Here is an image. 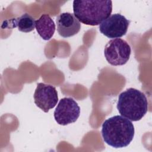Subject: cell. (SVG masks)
Wrapping results in <instances>:
<instances>
[{"label": "cell", "mask_w": 152, "mask_h": 152, "mask_svg": "<svg viewBox=\"0 0 152 152\" xmlns=\"http://www.w3.org/2000/svg\"><path fill=\"white\" fill-rule=\"evenodd\" d=\"M12 28L18 27V30L24 33L33 31L36 27V20L30 14L26 13L21 16L11 20Z\"/></svg>", "instance_id": "obj_10"}, {"label": "cell", "mask_w": 152, "mask_h": 152, "mask_svg": "<svg viewBox=\"0 0 152 152\" xmlns=\"http://www.w3.org/2000/svg\"><path fill=\"white\" fill-rule=\"evenodd\" d=\"M34 101L36 106L45 112L53 108L58 101V93L55 87L40 83L34 91Z\"/></svg>", "instance_id": "obj_7"}, {"label": "cell", "mask_w": 152, "mask_h": 152, "mask_svg": "<svg viewBox=\"0 0 152 152\" xmlns=\"http://www.w3.org/2000/svg\"><path fill=\"white\" fill-rule=\"evenodd\" d=\"M57 31L59 34L64 37H72L77 34L81 28V24L74 14L63 12L56 19Z\"/></svg>", "instance_id": "obj_8"}, {"label": "cell", "mask_w": 152, "mask_h": 152, "mask_svg": "<svg viewBox=\"0 0 152 152\" xmlns=\"http://www.w3.org/2000/svg\"><path fill=\"white\" fill-rule=\"evenodd\" d=\"M134 132L131 121L119 115L105 120L101 131L104 142L116 148L128 146L133 140Z\"/></svg>", "instance_id": "obj_1"}, {"label": "cell", "mask_w": 152, "mask_h": 152, "mask_svg": "<svg viewBox=\"0 0 152 152\" xmlns=\"http://www.w3.org/2000/svg\"><path fill=\"white\" fill-rule=\"evenodd\" d=\"M73 11L80 22L88 26H97L110 15L112 2L75 0L73 1Z\"/></svg>", "instance_id": "obj_2"}, {"label": "cell", "mask_w": 152, "mask_h": 152, "mask_svg": "<svg viewBox=\"0 0 152 152\" xmlns=\"http://www.w3.org/2000/svg\"><path fill=\"white\" fill-rule=\"evenodd\" d=\"M117 109L121 116L129 121H140L148 111L147 97L140 90L129 88L119 94Z\"/></svg>", "instance_id": "obj_3"}, {"label": "cell", "mask_w": 152, "mask_h": 152, "mask_svg": "<svg viewBox=\"0 0 152 152\" xmlns=\"http://www.w3.org/2000/svg\"><path fill=\"white\" fill-rule=\"evenodd\" d=\"M131 52L129 45L120 38L109 40L105 45L104 50L106 61L113 66L125 65L129 59Z\"/></svg>", "instance_id": "obj_4"}, {"label": "cell", "mask_w": 152, "mask_h": 152, "mask_svg": "<svg viewBox=\"0 0 152 152\" xmlns=\"http://www.w3.org/2000/svg\"><path fill=\"white\" fill-rule=\"evenodd\" d=\"M53 114L56 122L64 126L77 120L80 114V107L72 98L64 97L59 102Z\"/></svg>", "instance_id": "obj_5"}, {"label": "cell", "mask_w": 152, "mask_h": 152, "mask_svg": "<svg viewBox=\"0 0 152 152\" xmlns=\"http://www.w3.org/2000/svg\"><path fill=\"white\" fill-rule=\"evenodd\" d=\"M130 21L121 14L110 15L99 26V30L108 38H120L125 35Z\"/></svg>", "instance_id": "obj_6"}, {"label": "cell", "mask_w": 152, "mask_h": 152, "mask_svg": "<svg viewBox=\"0 0 152 152\" xmlns=\"http://www.w3.org/2000/svg\"><path fill=\"white\" fill-rule=\"evenodd\" d=\"M36 28L39 36L45 40L50 39L55 31V24L48 14H43L36 21Z\"/></svg>", "instance_id": "obj_9"}]
</instances>
